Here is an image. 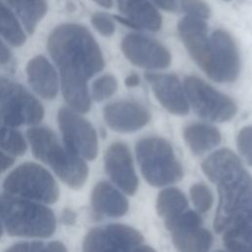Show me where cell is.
<instances>
[{
	"instance_id": "obj_1",
	"label": "cell",
	"mask_w": 252,
	"mask_h": 252,
	"mask_svg": "<svg viewBox=\"0 0 252 252\" xmlns=\"http://www.w3.org/2000/svg\"><path fill=\"white\" fill-rule=\"evenodd\" d=\"M219 204L214 227L222 242L252 246V176L240 165L217 182Z\"/></svg>"
},
{
	"instance_id": "obj_2",
	"label": "cell",
	"mask_w": 252,
	"mask_h": 252,
	"mask_svg": "<svg viewBox=\"0 0 252 252\" xmlns=\"http://www.w3.org/2000/svg\"><path fill=\"white\" fill-rule=\"evenodd\" d=\"M48 52L60 78L89 80L104 67L102 52L90 31L78 24L56 27L47 39Z\"/></svg>"
},
{
	"instance_id": "obj_3",
	"label": "cell",
	"mask_w": 252,
	"mask_h": 252,
	"mask_svg": "<svg viewBox=\"0 0 252 252\" xmlns=\"http://www.w3.org/2000/svg\"><path fill=\"white\" fill-rule=\"evenodd\" d=\"M33 156L48 165L69 187L80 189L87 181L89 168L81 156L63 145L48 128L32 127L27 131Z\"/></svg>"
},
{
	"instance_id": "obj_4",
	"label": "cell",
	"mask_w": 252,
	"mask_h": 252,
	"mask_svg": "<svg viewBox=\"0 0 252 252\" xmlns=\"http://www.w3.org/2000/svg\"><path fill=\"white\" fill-rule=\"evenodd\" d=\"M0 220L10 235L44 238L56 228L53 212L32 200L0 194Z\"/></svg>"
},
{
	"instance_id": "obj_5",
	"label": "cell",
	"mask_w": 252,
	"mask_h": 252,
	"mask_svg": "<svg viewBox=\"0 0 252 252\" xmlns=\"http://www.w3.org/2000/svg\"><path fill=\"white\" fill-rule=\"evenodd\" d=\"M135 152L141 172L150 185L161 187L182 179V165L167 140L160 137L143 138L137 142Z\"/></svg>"
},
{
	"instance_id": "obj_6",
	"label": "cell",
	"mask_w": 252,
	"mask_h": 252,
	"mask_svg": "<svg viewBox=\"0 0 252 252\" xmlns=\"http://www.w3.org/2000/svg\"><path fill=\"white\" fill-rule=\"evenodd\" d=\"M4 189L12 195L43 203H55L59 187L54 177L44 167L34 162H25L5 178Z\"/></svg>"
},
{
	"instance_id": "obj_7",
	"label": "cell",
	"mask_w": 252,
	"mask_h": 252,
	"mask_svg": "<svg viewBox=\"0 0 252 252\" xmlns=\"http://www.w3.org/2000/svg\"><path fill=\"white\" fill-rule=\"evenodd\" d=\"M43 115L42 105L28 90L0 76V118L6 126L36 125Z\"/></svg>"
},
{
	"instance_id": "obj_8",
	"label": "cell",
	"mask_w": 252,
	"mask_h": 252,
	"mask_svg": "<svg viewBox=\"0 0 252 252\" xmlns=\"http://www.w3.org/2000/svg\"><path fill=\"white\" fill-rule=\"evenodd\" d=\"M189 106L202 118L213 122L231 120L237 106L233 99L196 76H188L183 83Z\"/></svg>"
},
{
	"instance_id": "obj_9",
	"label": "cell",
	"mask_w": 252,
	"mask_h": 252,
	"mask_svg": "<svg viewBox=\"0 0 252 252\" xmlns=\"http://www.w3.org/2000/svg\"><path fill=\"white\" fill-rule=\"evenodd\" d=\"M207 76L218 83L235 81L240 73V55L231 34L217 29L210 34V46L202 67Z\"/></svg>"
},
{
	"instance_id": "obj_10",
	"label": "cell",
	"mask_w": 252,
	"mask_h": 252,
	"mask_svg": "<svg viewBox=\"0 0 252 252\" xmlns=\"http://www.w3.org/2000/svg\"><path fill=\"white\" fill-rule=\"evenodd\" d=\"M83 250L92 251H147L153 250L144 244L143 235L135 228L121 223L94 227L83 241Z\"/></svg>"
},
{
	"instance_id": "obj_11",
	"label": "cell",
	"mask_w": 252,
	"mask_h": 252,
	"mask_svg": "<svg viewBox=\"0 0 252 252\" xmlns=\"http://www.w3.org/2000/svg\"><path fill=\"white\" fill-rule=\"evenodd\" d=\"M57 121L64 144L83 158L93 160L96 158L98 143L93 125L71 107L58 110Z\"/></svg>"
},
{
	"instance_id": "obj_12",
	"label": "cell",
	"mask_w": 252,
	"mask_h": 252,
	"mask_svg": "<svg viewBox=\"0 0 252 252\" xmlns=\"http://www.w3.org/2000/svg\"><path fill=\"white\" fill-rule=\"evenodd\" d=\"M170 231L175 248L184 252L208 251L213 243L211 232L202 226L199 212L185 210L179 215L164 220Z\"/></svg>"
},
{
	"instance_id": "obj_13",
	"label": "cell",
	"mask_w": 252,
	"mask_h": 252,
	"mask_svg": "<svg viewBox=\"0 0 252 252\" xmlns=\"http://www.w3.org/2000/svg\"><path fill=\"white\" fill-rule=\"evenodd\" d=\"M124 56L135 66L161 70L171 63L169 50L159 41L140 32H129L121 40Z\"/></svg>"
},
{
	"instance_id": "obj_14",
	"label": "cell",
	"mask_w": 252,
	"mask_h": 252,
	"mask_svg": "<svg viewBox=\"0 0 252 252\" xmlns=\"http://www.w3.org/2000/svg\"><path fill=\"white\" fill-rule=\"evenodd\" d=\"M104 168L110 179L126 194L136 193L139 180L128 147L121 142L112 143L104 154Z\"/></svg>"
},
{
	"instance_id": "obj_15",
	"label": "cell",
	"mask_w": 252,
	"mask_h": 252,
	"mask_svg": "<svg viewBox=\"0 0 252 252\" xmlns=\"http://www.w3.org/2000/svg\"><path fill=\"white\" fill-rule=\"evenodd\" d=\"M102 114L107 126L119 133L135 132L146 126L151 119V113L146 106L131 100L108 103Z\"/></svg>"
},
{
	"instance_id": "obj_16",
	"label": "cell",
	"mask_w": 252,
	"mask_h": 252,
	"mask_svg": "<svg viewBox=\"0 0 252 252\" xmlns=\"http://www.w3.org/2000/svg\"><path fill=\"white\" fill-rule=\"evenodd\" d=\"M146 80L158 102L169 113L185 115L189 112V103L184 87L179 79L172 74L147 73Z\"/></svg>"
},
{
	"instance_id": "obj_17",
	"label": "cell",
	"mask_w": 252,
	"mask_h": 252,
	"mask_svg": "<svg viewBox=\"0 0 252 252\" xmlns=\"http://www.w3.org/2000/svg\"><path fill=\"white\" fill-rule=\"evenodd\" d=\"M121 16L114 18L135 30L158 32L162 26L159 9L152 0H116Z\"/></svg>"
},
{
	"instance_id": "obj_18",
	"label": "cell",
	"mask_w": 252,
	"mask_h": 252,
	"mask_svg": "<svg viewBox=\"0 0 252 252\" xmlns=\"http://www.w3.org/2000/svg\"><path fill=\"white\" fill-rule=\"evenodd\" d=\"M177 31L189 55L202 68L210 46L207 21L185 15L179 20Z\"/></svg>"
},
{
	"instance_id": "obj_19",
	"label": "cell",
	"mask_w": 252,
	"mask_h": 252,
	"mask_svg": "<svg viewBox=\"0 0 252 252\" xmlns=\"http://www.w3.org/2000/svg\"><path fill=\"white\" fill-rule=\"evenodd\" d=\"M91 205L93 213L98 219L119 218L124 216L129 209L128 200L106 181H100L93 188Z\"/></svg>"
},
{
	"instance_id": "obj_20",
	"label": "cell",
	"mask_w": 252,
	"mask_h": 252,
	"mask_svg": "<svg viewBox=\"0 0 252 252\" xmlns=\"http://www.w3.org/2000/svg\"><path fill=\"white\" fill-rule=\"evenodd\" d=\"M28 81L34 92L45 99L57 95L58 77L51 63L42 55L32 58L26 67Z\"/></svg>"
},
{
	"instance_id": "obj_21",
	"label": "cell",
	"mask_w": 252,
	"mask_h": 252,
	"mask_svg": "<svg viewBox=\"0 0 252 252\" xmlns=\"http://www.w3.org/2000/svg\"><path fill=\"white\" fill-rule=\"evenodd\" d=\"M183 139L194 155L201 156L217 147L221 140V135L216 127L196 122L183 129Z\"/></svg>"
},
{
	"instance_id": "obj_22",
	"label": "cell",
	"mask_w": 252,
	"mask_h": 252,
	"mask_svg": "<svg viewBox=\"0 0 252 252\" xmlns=\"http://www.w3.org/2000/svg\"><path fill=\"white\" fill-rule=\"evenodd\" d=\"M242 165L238 156L229 149H220L211 154L203 162L202 170L204 174L216 183L223 174Z\"/></svg>"
},
{
	"instance_id": "obj_23",
	"label": "cell",
	"mask_w": 252,
	"mask_h": 252,
	"mask_svg": "<svg viewBox=\"0 0 252 252\" xmlns=\"http://www.w3.org/2000/svg\"><path fill=\"white\" fill-rule=\"evenodd\" d=\"M22 21L29 34L33 33L47 12L45 0H5Z\"/></svg>"
},
{
	"instance_id": "obj_24",
	"label": "cell",
	"mask_w": 252,
	"mask_h": 252,
	"mask_svg": "<svg viewBox=\"0 0 252 252\" xmlns=\"http://www.w3.org/2000/svg\"><path fill=\"white\" fill-rule=\"evenodd\" d=\"M187 206L188 202L183 192L177 188L168 187L158 193L156 210L158 215L166 220L187 210Z\"/></svg>"
},
{
	"instance_id": "obj_25",
	"label": "cell",
	"mask_w": 252,
	"mask_h": 252,
	"mask_svg": "<svg viewBox=\"0 0 252 252\" xmlns=\"http://www.w3.org/2000/svg\"><path fill=\"white\" fill-rule=\"evenodd\" d=\"M0 34L13 46H21L26 34L11 10L0 1Z\"/></svg>"
},
{
	"instance_id": "obj_26",
	"label": "cell",
	"mask_w": 252,
	"mask_h": 252,
	"mask_svg": "<svg viewBox=\"0 0 252 252\" xmlns=\"http://www.w3.org/2000/svg\"><path fill=\"white\" fill-rule=\"evenodd\" d=\"M0 148L14 156H21L27 150V143L19 131L6 126L0 128Z\"/></svg>"
},
{
	"instance_id": "obj_27",
	"label": "cell",
	"mask_w": 252,
	"mask_h": 252,
	"mask_svg": "<svg viewBox=\"0 0 252 252\" xmlns=\"http://www.w3.org/2000/svg\"><path fill=\"white\" fill-rule=\"evenodd\" d=\"M117 86L116 78L110 74H105L93 83L92 95L95 101H102L114 94Z\"/></svg>"
},
{
	"instance_id": "obj_28",
	"label": "cell",
	"mask_w": 252,
	"mask_h": 252,
	"mask_svg": "<svg viewBox=\"0 0 252 252\" xmlns=\"http://www.w3.org/2000/svg\"><path fill=\"white\" fill-rule=\"evenodd\" d=\"M191 200L200 214L208 212L214 202L213 194L207 185L203 183H195L190 188Z\"/></svg>"
},
{
	"instance_id": "obj_29",
	"label": "cell",
	"mask_w": 252,
	"mask_h": 252,
	"mask_svg": "<svg viewBox=\"0 0 252 252\" xmlns=\"http://www.w3.org/2000/svg\"><path fill=\"white\" fill-rule=\"evenodd\" d=\"M8 251H66L67 248L63 243L59 241H31V242H19L7 249Z\"/></svg>"
},
{
	"instance_id": "obj_30",
	"label": "cell",
	"mask_w": 252,
	"mask_h": 252,
	"mask_svg": "<svg viewBox=\"0 0 252 252\" xmlns=\"http://www.w3.org/2000/svg\"><path fill=\"white\" fill-rule=\"evenodd\" d=\"M179 7L187 16L206 21L211 16V8L205 0H179Z\"/></svg>"
},
{
	"instance_id": "obj_31",
	"label": "cell",
	"mask_w": 252,
	"mask_h": 252,
	"mask_svg": "<svg viewBox=\"0 0 252 252\" xmlns=\"http://www.w3.org/2000/svg\"><path fill=\"white\" fill-rule=\"evenodd\" d=\"M236 145L240 156L252 166V126H245L239 130Z\"/></svg>"
},
{
	"instance_id": "obj_32",
	"label": "cell",
	"mask_w": 252,
	"mask_h": 252,
	"mask_svg": "<svg viewBox=\"0 0 252 252\" xmlns=\"http://www.w3.org/2000/svg\"><path fill=\"white\" fill-rule=\"evenodd\" d=\"M93 27L102 35L110 36L115 32V24L108 15L103 13H94L91 19Z\"/></svg>"
},
{
	"instance_id": "obj_33",
	"label": "cell",
	"mask_w": 252,
	"mask_h": 252,
	"mask_svg": "<svg viewBox=\"0 0 252 252\" xmlns=\"http://www.w3.org/2000/svg\"><path fill=\"white\" fill-rule=\"evenodd\" d=\"M11 52L7 46L0 40V65L6 64L10 61Z\"/></svg>"
},
{
	"instance_id": "obj_34",
	"label": "cell",
	"mask_w": 252,
	"mask_h": 252,
	"mask_svg": "<svg viewBox=\"0 0 252 252\" xmlns=\"http://www.w3.org/2000/svg\"><path fill=\"white\" fill-rule=\"evenodd\" d=\"M14 162V158L7 156L6 154L0 152V172L6 170Z\"/></svg>"
},
{
	"instance_id": "obj_35",
	"label": "cell",
	"mask_w": 252,
	"mask_h": 252,
	"mask_svg": "<svg viewBox=\"0 0 252 252\" xmlns=\"http://www.w3.org/2000/svg\"><path fill=\"white\" fill-rule=\"evenodd\" d=\"M140 83V78L138 76V74L136 73H132L130 75H128L125 79V85L129 88H134L137 87Z\"/></svg>"
},
{
	"instance_id": "obj_36",
	"label": "cell",
	"mask_w": 252,
	"mask_h": 252,
	"mask_svg": "<svg viewBox=\"0 0 252 252\" xmlns=\"http://www.w3.org/2000/svg\"><path fill=\"white\" fill-rule=\"evenodd\" d=\"M76 216L73 212H71L70 210H65V212L63 213V220L66 223H73L75 221Z\"/></svg>"
},
{
	"instance_id": "obj_37",
	"label": "cell",
	"mask_w": 252,
	"mask_h": 252,
	"mask_svg": "<svg viewBox=\"0 0 252 252\" xmlns=\"http://www.w3.org/2000/svg\"><path fill=\"white\" fill-rule=\"evenodd\" d=\"M94 2H95L97 5L103 7V8H111L113 5V0H93Z\"/></svg>"
},
{
	"instance_id": "obj_38",
	"label": "cell",
	"mask_w": 252,
	"mask_h": 252,
	"mask_svg": "<svg viewBox=\"0 0 252 252\" xmlns=\"http://www.w3.org/2000/svg\"><path fill=\"white\" fill-rule=\"evenodd\" d=\"M2 233H3V225H2V222L0 221V237L2 236Z\"/></svg>"
},
{
	"instance_id": "obj_39",
	"label": "cell",
	"mask_w": 252,
	"mask_h": 252,
	"mask_svg": "<svg viewBox=\"0 0 252 252\" xmlns=\"http://www.w3.org/2000/svg\"><path fill=\"white\" fill-rule=\"evenodd\" d=\"M222 1H223V2H230L231 0H222Z\"/></svg>"
}]
</instances>
